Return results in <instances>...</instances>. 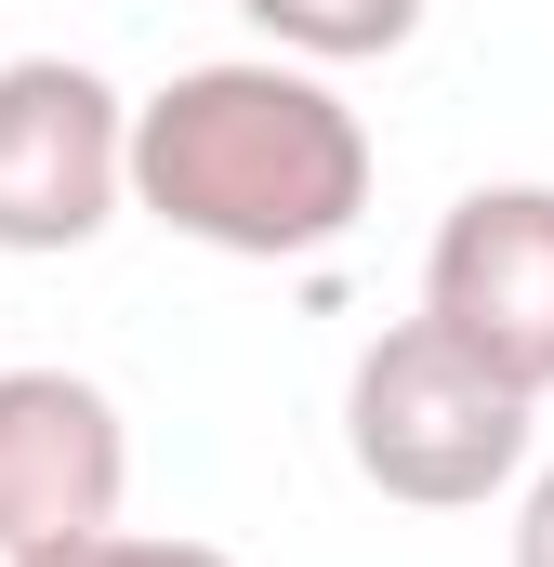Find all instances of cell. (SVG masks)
Masks as SVG:
<instances>
[{"mask_svg": "<svg viewBox=\"0 0 554 567\" xmlns=\"http://www.w3.org/2000/svg\"><path fill=\"white\" fill-rule=\"evenodd\" d=\"M529 410L542 396L502 383L449 317H397L343 383V462L410 515H475L529 475Z\"/></svg>", "mask_w": 554, "mask_h": 567, "instance_id": "7a4b0ae2", "label": "cell"}, {"mask_svg": "<svg viewBox=\"0 0 554 567\" xmlns=\"http://www.w3.org/2000/svg\"><path fill=\"white\" fill-rule=\"evenodd\" d=\"M252 27H265L290 66H370V53H397L422 27V0H238Z\"/></svg>", "mask_w": 554, "mask_h": 567, "instance_id": "8992f818", "label": "cell"}, {"mask_svg": "<svg viewBox=\"0 0 554 567\" xmlns=\"http://www.w3.org/2000/svg\"><path fill=\"white\" fill-rule=\"evenodd\" d=\"M422 317H449L502 383L554 396V185L449 198V225L422 251Z\"/></svg>", "mask_w": 554, "mask_h": 567, "instance_id": "277c9868", "label": "cell"}, {"mask_svg": "<svg viewBox=\"0 0 554 567\" xmlns=\"http://www.w3.org/2000/svg\"><path fill=\"white\" fill-rule=\"evenodd\" d=\"M133 212L238 265H304L370 212V120L290 53L185 66L133 106Z\"/></svg>", "mask_w": 554, "mask_h": 567, "instance_id": "6da1fadb", "label": "cell"}, {"mask_svg": "<svg viewBox=\"0 0 554 567\" xmlns=\"http://www.w3.org/2000/svg\"><path fill=\"white\" fill-rule=\"evenodd\" d=\"M515 567H554V462L529 475V502H515Z\"/></svg>", "mask_w": 554, "mask_h": 567, "instance_id": "ba28073f", "label": "cell"}, {"mask_svg": "<svg viewBox=\"0 0 554 567\" xmlns=\"http://www.w3.org/2000/svg\"><path fill=\"white\" fill-rule=\"evenodd\" d=\"M13 567H238L212 542H145V528H93V542H53V555H13Z\"/></svg>", "mask_w": 554, "mask_h": 567, "instance_id": "52a82bcc", "label": "cell"}, {"mask_svg": "<svg viewBox=\"0 0 554 567\" xmlns=\"http://www.w3.org/2000/svg\"><path fill=\"white\" fill-rule=\"evenodd\" d=\"M133 198V106L120 80L27 53L0 66V251H80Z\"/></svg>", "mask_w": 554, "mask_h": 567, "instance_id": "3957f363", "label": "cell"}, {"mask_svg": "<svg viewBox=\"0 0 554 567\" xmlns=\"http://www.w3.org/2000/svg\"><path fill=\"white\" fill-rule=\"evenodd\" d=\"M120 488H133V435H120L106 383L0 370V567L120 528Z\"/></svg>", "mask_w": 554, "mask_h": 567, "instance_id": "5b68a950", "label": "cell"}]
</instances>
